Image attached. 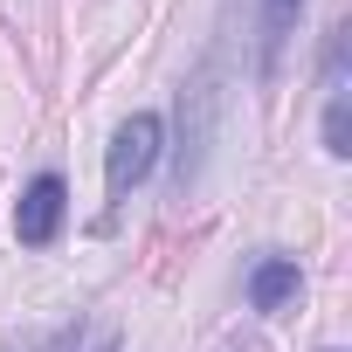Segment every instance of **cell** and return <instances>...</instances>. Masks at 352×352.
I'll return each instance as SVG.
<instances>
[{"label": "cell", "instance_id": "3", "mask_svg": "<svg viewBox=\"0 0 352 352\" xmlns=\"http://www.w3.org/2000/svg\"><path fill=\"white\" fill-rule=\"evenodd\" d=\"M297 290H304V276H297L290 256H263L249 270V304L256 311H283V304H297Z\"/></svg>", "mask_w": 352, "mask_h": 352}, {"label": "cell", "instance_id": "2", "mask_svg": "<svg viewBox=\"0 0 352 352\" xmlns=\"http://www.w3.org/2000/svg\"><path fill=\"white\" fill-rule=\"evenodd\" d=\"M63 214H69V187L56 180V173H35L28 194H21V208H14V235L28 249H49L63 235Z\"/></svg>", "mask_w": 352, "mask_h": 352}, {"label": "cell", "instance_id": "5", "mask_svg": "<svg viewBox=\"0 0 352 352\" xmlns=\"http://www.w3.org/2000/svg\"><path fill=\"white\" fill-rule=\"evenodd\" d=\"M324 152L331 159L352 152V90H324Z\"/></svg>", "mask_w": 352, "mask_h": 352}, {"label": "cell", "instance_id": "4", "mask_svg": "<svg viewBox=\"0 0 352 352\" xmlns=\"http://www.w3.org/2000/svg\"><path fill=\"white\" fill-rule=\"evenodd\" d=\"M297 14H304V0H263V76L283 69V49L297 35Z\"/></svg>", "mask_w": 352, "mask_h": 352}, {"label": "cell", "instance_id": "6", "mask_svg": "<svg viewBox=\"0 0 352 352\" xmlns=\"http://www.w3.org/2000/svg\"><path fill=\"white\" fill-rule=\"evenodd\" d=\"M35 352H118V338H111L104 324H69V331H56V338H42Z\"/></svg>", "mask_w": 352, "mask_h": 352}, {"label": "cell", "instance_id": "1", "mask_svg": "<svg viewBox=\"0 0 352 352\" xmlns=\"http://www.w3.org/2000/svg\"><path fill=\"white\" fill-rule=\"evenodd\" d=\"M159 138H166V124L152 118V111H138V118H124L118 124V138H111V159H104V187H111V201H124L145 173L159 166Z\"/></svg>", "mask_w": 352, "mask_h": 352}]
</instances>
